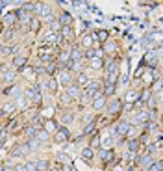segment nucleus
I'll list each match as a JSON object with an SVG mask.
<instances>
[{"label": "nucleus", "mask_w": 163, "mask_h": 171, "mask_svg": "<svg viewBox=\"0 0 163 171\" xmlns=\"http://www.w3.org/2000/svg\"><path fill=\"white\" fill-rule=\"evenodd\" d=\"M148 117H150V115H148V112H141V114L137 115V119H139V121H146Z\"/></svg>", "instance_id": "obj_30"}, {"label": "nucleus", "mask_w": 163, "mask_h": 171, "mask_svg": "<svg viewBox=\"0 0 163 171\" xmlns=\"http://www.w3.org/2000/svg\"><path fill=\"white\" fill-rule=\"evenodd\" d=\"M17 15L15 13H9V15H6V24H13V19H15Z\"/></svg>", "instance_id": "obj_26"}, {"label": "nucleus", "mask_w": 163, "mask_h": 171, "mask_svg": "<svg viewBox=\"0 0 163 171\" xmlns=\"http://www.w3.org/2000/svg\"><path fill=\"white\" fill-rule=\"evenodd\" d=\"M67 138H69V132L65 130V128H61V130H58V132H56V141L63 143V141H67Z\"/></svg>", "instance_id": "obj_4"}, {"label": "nucleus", "mask_w": 163, "mask_h": 171, "mask_svg": "<svg viewBox=\"0 0 163 171\" xmlns=\"http://www.w3.org/2000/svg\"><path fill=\"white\" fill-rule=\"evenodd\" d=\"M59 100H61V104H69V102H70V97H69V95H67V93H63Z\"/></svg>", "instance_id": "obj_29"}, {"label": "nucleus", "mask_w": 163, "mask_h": 171, "mask_svg": "<svg viewBox=\"0 0 163 171\" xmlns=\"http://www.w3.org/2000/svg\"><path fill=\"white\" fill-rule=\"evenodd\" d=\"M139 162L143 164V166H150V164H152V156H150V154H145V156H143V158H141Z\"/></svg>", "instance_id": "obj_18"}, {"label": "nucleus", "mask_w": 163, "mask_h": 171, "mask_svg": "<svg viewBox=\"0 0 163 171\" xmlns=\"http://www.w3.org/2000/svg\"><path fill=\"white\" fill-rule=\"evenodd\" d=\"M67 95L70 97V100H72V99H78V97L82 95V90H80L78 86H72V84H70V86L67 87Z\"/></svg>", "instance_id": "obj_1"}, {"label": "nucleus", "mask_w": 163, "mask_h": 171, "mask_svg": "<svg viewBox=\"0 0 163 171\" xmlns=\"http://www.w3.org/2000/svg\"><path fill=\"white\" fill-rule=\"evenodd\" d=\"M4 78H6V82H13L15 74H13V73H4Z\"/></svg>", "instance_id": "obj_31"}, {"label": "nucleus", "mask_w": 163, "mask_h": 171, "mask_svg": "<svg viewBox=\"0 0 163 171\" xmlns=\"http://www.w3.org/2000/svg\"><path fill=\"white\" fill-rule=\"evenodd\" d=\"M50 28H52V30H61L59 20H52V23H50Z\"/></svg>", "instance_id": "obj_27"}, {"label": "nucleus", "mask_w": 163, "mask_h": 171, "mask_svg": "<svg viewBox=\"0 0 163 171\" xmlns=\"http://www.w3.org/2000/svg\"><path fill=\"white\" fill-rule=\"evenodd\" d=\"M37 134V141H46L48 140V132L46 130H39V132H35Z\"/></svg>", "instance_id": "obj_16"}, {"label": "nucleus", "mask_w": 163, "mask_h": 171, "mask_svg": "<svg viewBox=\"0 0 163 171\" xmlns=\"http://www.w3.org/2000/svg\"><path fill=\"white\" fill-rule=\"evenodd\" d=\"M128 147L132 149V151H135V149L139 147V141H137V140H130V141H128Z\"/></svg>", "instance_id": "obj_23"}, {"label": "nucleus", "mask_w": 163, "mask_h": 171, "mask_svg": "<svg viewBox=\"0 0 163 171\" xmlns=\"http://www.w3.org/2000/svg\"><path fill=\"white\" fill-rule=\"evenodd\" d=\"M46 169H48V162H46V160L35 162V171H46Z\"/></svg>", "instance_id": "obj_7"}, {"label": "nucleus", "mask_w": 163, "mask_h": 171, "mask_svg": "<svg viewBox=\"0 0 163 171\" xmlns=\"http://www.w3.org/2000/svg\"><path fill=\"white\" fill-rule=\"evenodd\" d=\"M22 169H24L22 166H17V167H13V171H22Z\"/></svg>", "instance_id": "obj_37"}, {"label": "nucleus", "mask_w": 163, "mask_h": 171, "mask_svg": "<svg viewBox=\"0 0 163 171\" xmlns=\"http://www.w3.org/2000/svg\"><path fill=\"white\" fill-rule=\"evenodd\" d=\"M115 171H122V169H120V167H117V169H115Z\"/></svg>", "instance_id": "obj_38"}, {"label": "nucleus", "mask_w": 163, "mask_h": 171, "mask_svg": "<svg viewBox=\"0 0 163 171\" xmlns=\"http://www.w3.org/2000/svg\"><path fill=\"white\" fill-rule=\"evenodd\" d=\"M102 160L106 162V164H108V162H111L113 160V151H109V149H108V151H102Z\"/></svg>", "instance_id": "obj_12"}, {"label": "nucleus", "mask_w": 163, "mask_h": 171, "mask_svg": "<svg viewBox=\"0 0 163 171\" xmlns=\"http://www.w3.org/2000/svg\"><path fill=\"white\" fill-rule=\"evenodd\" d=\"M24 171H35V162H28L24 166Z\"/></svg>", "instance_id": "obj_25"}, {"label": "nucleus", "mask_w": 163, "mask_h": 171, "mask_svg": "<svg viewBox=\"0 0 163 171\" xmlns=\"http://www.w3.org/2000/svg\"><path fill=\"white\" fill-rule=\"evenodd\" d=\"M82 158L85 160V162H91V160H93V149H91V147L85 149V151L82 153Z\"/></svg>", "instance_id": "obj_11"}, {"label": "nucleus", "mask_w": 163, "mask_h": 171, "mask_svg": "<svg viewBox=\"0 0 163 171\" xmlns=\"http://www.w3.org/2000/svg\"><path fill=\"white\" fill-rule=\"evenodd\" d=\"M59 80L63 82V84H69L70 86V71L67 69V67H63L61 73H59Z\"/></svg>", "instance_id": "obj_2"}, {"label": "nucleus", "mask_w": 163, "mask_h": 171, "mask_svg": "<svg viewBox=\"0 0 163 171\" xmlns=\"http://www.w3.org/2000/svg\"><path fill=\"white\" fill-rule=\"evenodd\" d=\"M39 28V23H37V20H33V23H32V30H37Z\"/></svg>", "instance_id": "obj_36"}, {"label": "nucleus", "mask_w": 163, "mask_h": 171, "mask_svg": "<svg viewBox=\"0 0 163 171\" xmlns=\"http://www.w3.org/2000/svg\"><path fill=\"white\" fill-rule=\"evenodd\" d=\"M93 67H95V69H100V67H102V61H100V60H95V61H93Z\"/></svg>", "instance_id": "obj_34"}, {"label": "nucleus", "mask_w": 163, "mask_h": 171, "mask_svg": "<svg viewBox=\"0 0 163 171\" xmlns=\"http://www.w3.org/2000/svg\"><path fill=\"white\" fill-rule=\"evenodd\" d=\"M96 37H98V41H106L108 39V32H104V30H100L96 33Z\"/></svg>", "instance_id": "obj_22"}, {"label": "nucleus", "mask_w": 163, "mask_h": 171, "mask_svg": "<svg viewBox=\"0 0 163 171\" xmlns=\"http://www.w3.org/2000/svg\"><path fill=\"white\" fill-rule=\"evenodd\" d=\"M139 95H141V93H133V91L128 93V100H130V102H132V100H139V99H141Z\"/></svg>", "instance_id": "obj_24"}, {"label": "nucleus", "mask_w": 163, "mask_h": 171, "mask_svg": "<svg viewBox=\"0 0 163 171\" xmlns=\"http://www.w3.org/2000/svg\"><path fill=\"white\" fill-rule=\"evenodd\" d=\"M106 49H108V52H113V49H115V43H106Z\"/></svg>", "instance_id": "obj_35"}, {"label": "nucleus", "mask_w": 163, "mask_h": 171, "mask_svg": "<svg viewBox=\"0 0 163 171\" xmlns=\"http://www.w3.org/2000/svg\"><path fill=\"white\" fill-rule=\"evenodd\" d=\"M2 114H4V112H2V110H0V117H2Z\"/></svg>", "instance_id": "obj_39"}, {"label": "nucleus", "mask_w": 163, "mask_h": 171, "mask_svg": "<svg viewBox=\"0 0 163 171\" xmlns=\"http://www.w3.org/2000/svg\"><path fill=\"white\" fill-rule=\"evenodd\" d=\"M45 71H46V73H48V74H52V73H54V71H56V67H54V65H52V63H48V65H46V67H45Z\"/></svg>", "instance_id": "obj_32"}, {"label": "nucleus", "mask_w": 163, "mask_h": 171, "mask_svg": "<svg viewBox=\"0 0 163 171\" xmlns=\"http://www.w3.org/2000/svg\"><path fill=\"white\" fill-rule=\"evenodd\" d=\"M48 90H50V91H56V90H58V80H56V78H50V80H48Z\"/></svg>", "instance_id": "obj_17"}, {"label": "nucleus", "mask_w": 163, "mask_h": 171, "mask_svg": "<svg viewBox=\"0 0 163 171\" xmlns=\"http://www.w3.org/2000/svg\"><path fill=\"white\" fill-rule=\"evenodd\" d=\"M82 43H83V45H85V47H87V49H91V45H93V37H91V36H85V37H83V39H82Z\"/></svg>", "instance_id": "obj_19"}, {"label": "nucleus", "mask_w": 163, "mask_h": 171, "mask_svg": "<svg viewBox=\"0 0 163 171\" xmlns=\"http://www.w3.org/2000/svg\"><path fill=\"white\" fill-rule=\"evenodd\" d=\"M70 20H72V19H70L69 13H63L61 19H59V24H61V26H70Z\"/></svg>", "instance_id": "obj_10"}, {"label": "nucleus", "mask_w": 163, "mask_h": 171, "mask_svg": "<svg viewBox=\"0 0 163 171\" xmlns=\"http://www.w3.org/2000/svg\"><path fill=\"white\" fill-rule=\"evenodd\" d=\"M156 128H158V123H150V121L146 123V132H154Z\"/></svg>", "instance_id": "obj_21"}, {"label": "nucleus", "mask_w": 163, "mask_h": 171, "mask_svg": "<svg viewBox=\"0 0 163 171\" xmlns=\"http://www.w3.org/2000/svg\"><path fill=\"white\" fill-rule=\"evenodd\" d=\"M113 93H115V86H113V84H106L102 95H104V97H109V95H113Z\"/></svg>", "instance_id": "obj_8"}, {"label": "nucleus", "mask_w": 163, "mask_h": 171, "mask_svg": "<svg viewBox=\"0 0 163 171\" xmlns=\"http://www.w3.org/2000/svg\"><path fill=\"white\" fill-rule=\"evenodd\" d=\"M13 63H15V67H17V69H22V67L26 65V58H22V56H15Z\"/></svg>", "instance_id": "obj_6"}, {"label": "nucleus", "mask_w": 163, "mask_h": 171, "mask_svg": "<svg viewBox=\"0 0 163 171\" xmlns=\"http://www.w3.org/2000/svg\"><path fill=\"white\" fill-rule=\"evenodd\" d=\"M4 110H6V112H13V110H15V106H13V102H8V104L4 106Z\"/></svg>", "instance_id": "obj_33"}, {"label": "nucleus", "mask_w": 163, "mask_h": 171, "mask_svg": "<svg viewBox=\"0 0 163 171\" xmlns=\"http://www.w3.org/2000/svg\"><path fill=\"white\" fill-rule=\"evenodd\" d=\"M104 104H106V97H104V95H98V97L93 100V108H95V110H100Z\"/></svg>", "instance_id": "obj_3"}, {"label": "nucleus", "mask_w": 163, "mask_h": 171, "mask_svg": "<svg viewBox=\"0 0 163 171\" xmlns=\"http://www.w3.org/2000/svg\"><path fill=\"white\" fill-rule=\"evenodd\" d=\"M117 130H119V134H128V130H130V125L126 121H122V123H119V127H117Z\"/></svg>", "instance_id": "obj_5"}, {"label": "nucleus", "mask_w": 163, "mask_h": 171, "mask_svg": "<svg viewBox=\"0 0 163 171\" xmlns=\"http://www.w3.org/2000/svg\"><path fill=\"white\" fill-rule=\"evenodd\" d=\"M87 82H89V78H87L83 73H80V74H78V87H80V86H85Z\"/></svg>", "instance_id": "obj_14"}, {"label": "nucleus", "mask_w": 163, "mask_h": 171, "mask_svg": "<svg viewBox=\"0 0 163 171\" xmlns=\"http://www.w3.org/2000/svg\"><path fill=\"white\" fill-rule=\"evenodd\" d=\"M161 169H163V164L161 162H154V164L148 166V171H161Z\"/></svg>", "instance_id": "obj_15"}, {"label": "nucleus", "mask_w": 163, "mask_h": 171, "mask_svg": "<svg viewBox=\"0 0 163 171\" xmlns=\"http://www.w3.org/2000/svg\"><path fill=\"white\" fill-rule=\"evenodd\" d=\"M70 33H72V28H70V26H61V36L59 37L70 39Z\"/></svg>", "instance_id": "obj_9"}, {"label": "nucleus", "mask_w": 163, "mask_h": 171, "mask_svg": "<svg viewBox=\"0 0 163 171\" xmlns=\"http://www.w3.org/2000/svg\"><path fill=\"white\" fill-rule=\"evenodd\" d=\"M120 106H122V104H120V100H113L111 104H109V112L111 114H117L120 110Z\"/></svg>", "instance_id": "obj_13"}, {"label": "nucleus", "mask_w": 163, "mask_h": 171, "mask_svg": "<svg viewBox=\"0 0 163 171\" xmlns=\"http://www.w3.org/2000/svg\"><path fill=\"white\" fill-rule=\"evenodd\" d=\"M152 82H154V74H152V73L145 74V84H152Z\"/></svg>", "instance_id": "obj_28"}, {"label": "nucleus", "mask_w": 163, "mask_h": 171, "mask_svg": "<svg viewBox=\"0 0 163 171\" xmlns=\"http://www.w3.org/2000/svg\"><path fill=\"white\" fill-rule=\"evenodd\" d=\"M0 32H2V28H0Z\"/></svg>", "instance_id": "obj_40"}, {"label": "nucleus", "mask_w": 163, "mask_h": 171, "mask_svg": "<svg viewBox=\"0 0 163 171\" xmlns=\"http://www.w3.org/2000/svg\"><path fill=\"white\" fill-rule=\"evenodd\" d=\"M20 149V156H26L28 153H30V147H28V143H24V145H19Z\"/></svg>", "instance_id": "obj_20"}]
</instances>
